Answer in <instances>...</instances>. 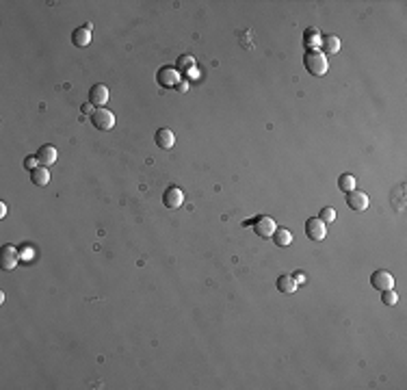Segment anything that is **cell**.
I'll return each instance as SVG.
<instances>
[{"mask_svg": "<svg viewBox=\"0 0 407 390\" xmlns=\"http://www.w3.org/2000/svg\"><path fill=\"white\" fill-rule=\"evenodd\" d=\"M303 65L314 76H325V72H327V67H329L327 65V57H325L323 52H319V50H305Z\"/></svg>", "mask_w": 407, "mask_h": 390, "instance_id": "6da1fadb", "label": "cell"}, {"mask_svg": "<svg viewBox=\"0 0 407 390\" xmlns=\"http://www.w3.org/2000/svg\"><path fill=\"white\" fill-rule=\"evenodd\" d=\"M243 225H251L254 232L258 234V237H262V239H271V237H273V232L277 230L275 221L271 219V217H267V215H258V217H254V219L245 221Z\"/></svg>", "mask_w": 407, "mask_h": 390, "instance_id": "7a4b0ae2", "label": "cell"}, {"mask_svg": "<svg viewBox=\"0 0 407 390\" xmlns=\"http://www.w3.org/2000/svg\"><path fill=\"white\" fill-rule=\"evenodd\" d=\"M305 234L310 241H323L327 237V225H325V221H321L319 217H312V219L305 221Z\"/></svg>", "mask_w": 407, "mask_h": 390, "instance_id": "3957f363", "label": "cell"}, {"mask_svg": "<svg viewBox=\"0 0 407 390\" xmlns=\"http://www.w3.org/2000/svg\"><path fill=\"white\" fill-rule=\"evenodd\" d=\"M91 124L98 130H111L115 126V115L111 111H106V108H95L91 113Z\"/></svg>", "mask_w": 407, "mask_h": 390, "instance_id": "277c9868", "label": "cell"}, {"mask_svg": "<svg viewBox=\"0 0 407 390\" xmlns=\"http://www.w3.org/2000/svg\"><path fill=\"white\" fill-rule=\"evenodd\" d=\"M370 284H373L377 291H388V288H394V276L386 269H379L370 276Z\"/></svg>", "mask_w": 407, "mask_h": 390, "instance_id": "5b68a950", "label": "cell"}, {"mask_svg": "<svg viewBox=\"0 0 407 390\" xmlns=\"http://www.w3.org/2000/svg\"><path fill=\"white\" fill-rule=\"evenodd\" d=\"M347 206L353 213H364L368 208V195L364 191H349L347 195Z\"/></svg>", "mask_w": 407, "mask_h": 390, "instance_id": "8992f818", "label": "cell"}, {"mask_svg": "<svg viewBox=\"0 0 407 390\" xmlns=\"http://www.w3.org/2000/svg\"><path fill=\"white\" fill-rule=\"evenodd\" d=\"M184 202V195L182 191H180L178 187H169L165 193H162V204H165L167 208H171V211H176V208H180Z\"/></svg>", "mask_w": 407, "mask_h": 390, "instance_id": "52a82bcc", "label": "cell"}, {"mask_svg": "<svg viewBox=\"0 0 407 390\" xmlns=\"http://www.w3.org/2000/svg\"><path fill=\"white\" fill-rule=\"evenodd\" d=\"M0 265L5 271H11L17 267V249L13 245H3V256H0Z\"/></svg>", "mask_w": 407, "mask_h": 390, "instance_id": "ba28073f", "label": "cell"}, {"mask_svg": "<svg viewBox=\"0 0 407 390\" xmlns=\"http://www.w3.org/2000/svg\"><path fill=\"white\" fill-rule=\"evenodd\" d=\"M154 143H156L160 150H171V148H174V143H176V137H174V132H171L169 128H158L156 134H154Z\"/></svg>", "mask_w": 407, "mask_h": 390, "instance_id": "9c48e42d", "label": "cell"}, {"mask_svg": "<svg viewBox=\"0 0 407 390\" xmlns=\"http://www.w3.org/2000/svg\"><path fill=\"white\" fill-rule=\"evenodd\" d=\"M89 102L95 104V106H104L108 102V89L106 85H93L91 89H89Z\"/></svg>", "mask_w": 407, "mask_h": 390, "instance_id": "30bf717a", "label": "cell"}, {"mask_svg": "<svg viewBox=\"0 0 407 390\" xmlns=\"http://www.w3.org/2000/svg\"><path fill=\"white\" fill-rule=\"evenodd\" d=\"M35 156H37V163H39L41 167H50V165H54V163H57V148H52V146H41Z\"/></svg>", "mask_w": 407, "mask_h": 390, "instance_id": "8fae6325", "label": "cell"}, {"mask_svg": "<svg viewBox=\"0 0 407 390\" xmlns=\"http://www.w3.org/2000/svg\"><path fill=\"white\" fill-rule=\"evenodd\" d=\"M156 78H158V85H160V87H165V89L174 87V85L178 83V74H176V70H174V67H169V65L160 67Z\"/></svg>", "mask_w": 407, "mask_h": 390, "instance_id": "7c38bea8", "label": "cell"}, {"mask_svg": "<svg viewBox=\"0 0 407 390\" xmlns=\"http://www.w3.org/2000/svg\"><path fill=\"white\" fill-rule=\"evenodd\" d=\"M275 284H277V291H279V293H284V295L295 293V291H297V286H299V284L295 282V278H293V276H279Z\"/></svg>", "mask_w": 407, "mask_h": 390, "instance_id": "4fadbf2b", "label": "cell"}, {"mask_svg": "<svg viewBox=\"0 0 407 390\" xmlns=\"http://www.w3.org/2000/svg\"><path fill=\"white\" fill-rule=\"evenodd\" d=\"M31 180H33V185H37V187H46V185L50 182V171H48V167L37 165V167L31 171Z\"/></svg>", "mask_w": 407, "mask_h": 390, "instance_id": "5bb4252c", "label": "cell"}, {"mask_svg": "<svg viewBox=\"0 0 407 390\" xmlns=\"http://www.w3.org/2000/svg\"><path fill=\"white\" fill-rule=\"evenodd\" d=\"M71 41H74V46H78V48L89 46V41H91V31L85 29V26H80V29H76L74 33H71Z\"/></svg>", "mask_w": 407, "mask_h": 390, "instance_id": "9a60e30c", "label": "cell"}, {"mask_svg": "<svg viewBox=\"0 0 407 390\" xmlns=\"http://www.w3.org/2000/svg\"><path fill=\"white\" fill-rule=\"evenodd\" d=\"M271 239H273V243L277 245V247H288V245L293 243V234L288 228H277Z\"/></svg>", "mask_w": 407, "mask_h": 390, "instance_id": "2e32d148", "label": "cell"}, {"mask_svg": "<svg viewBox=\"0 0 407 390\" xmlns=\"http://www.w3.org/2000/svg\"><path fill=\"white\" fill-rule=\"evenodd\" d=\"M321 46H323L325 54H336L340 50V39L336 35H325V37H321Z\"/></svg>", "mask_w": 407, "mask_h": 390, "instance_id": "e0dca14e", "label": "cell"}, {"mask_svg": "<svg viewBox=\"0 0 407 390\" xmlns=\"http://www.w3.org/2000/svg\"><path fill=\"white\" fill-rule=\"evenodd\" d=\"M319 41H321V35H319V31H316V29H307L303 33V46H305V50H316Z\"/></svg>", "mask_w": 407, "mask_h": 390, "instance_id": "ac0fdd59", "label": "cell"}, {"mask_svg": "<svg viewBox=\"0 0 407 390\" xmlns=\"http://www.w3.org/2000/svg\"><path fill=\"white\" fill-rule=\"evenodd\" d=\"M338 187H340L345 193L355 191V178L351 176V174H342V176L338 178Z\"/></svg>", "mask_w": 407, "mask_h": 390, "instance_id": "d6986e66", "label": "cell"}, {"mask_svg": "<svg viewBox=\"0 0 407 390\" xmlns=\"http://www.w3.org/2000/svg\"><path fill=\"white\" fill-rule=\"evenodd\" d=\"M381 302H384L386 306H394L396 302H399V297H396L394 288H388V291H381Z\"/></svg>", "mask_w": 407, "mask_h": 390, "instance_id": "ffe728a7", "label": "cell"}, {"mask_svg": "<svg viewBox=\"0 0 407 390\" xmlns=\"http://www.w3.org/2000/svg\"><path fill=\"white\" fill-rule=\"evenodd\" d=\"M319 219H321V221H325V223H329V221L336 219V211H333L331 206H325L323 211H321V215H319Z\"/></svg>", "mask_w": 407, "mask_h": 390, "instance_id": "44dd1931", "label": "cell"}, {"mask_svg": "<svg viewBox=\"0 0 407 390\" xmlns=\"http://www.w3.org/2000/svg\"><path fill=\"white\" fill-rule=\"evenodd\" d=\"M191 65H193V61H191V57H186V54L178 59V70H186V67H191Z\"/></svg>", "mask_w": 407, "mask_h": 390, "instance_id": "7402d4cb", "label": "cell"}, {"mask_svg": "<svg viewBox=\"0 0 407 390\" xmlns=\"http://www.w3.org/2000/svg\"><path fill=\"white\" fill-rule=\"evenodd\" d=\"M24 167L29 169V171H33L35 167H37V156H26L24 158Z\"/></svg>", "mask_w": 407, "mask_h": 390, "instance_id": "603a6c76", "label": "cell"}, {"mask_svg": "<svg viewBox=\"0 0 407 390\" xmlns=\"http://www.w3.org/2000/svg\"><path fill=\"white\" fill-rule=\"evenodd\" d=\"M293 278H295V282H297V284H303V282H305V278H303V273H295Z\"/></svg>", "mask_w": 407, "mask_h": 390, "instance_id": "cb8c5ba5", "label": "cell"}, {"mask_svg": "<svg viewBox=\"0 0 407 390\" xmlns=\"http://www.w3.org/2000/svg\"><path fill=\"white\" fill-rule=\"evenodd\" d=\"M7 215V206H5V202H0V217H5Z\"/></svg>", "mask_w": 407, "mask_h": 390, "instance_id": "d4e9b609", "label": "cell"}, {"mask_svg": "<svg viewBox=\"0 0 407 390\" xmlns=\"http://www.w3.org/2000/svg\"><path fill=\"white\" fill-rule=\"evenodd\" d=\"M91 111V104H83V113H89Z\"/></svg>", "mask_w": 407, "mask_h": 390, "instance_id": "484cf974", "label": "cell"}]
</instances>
